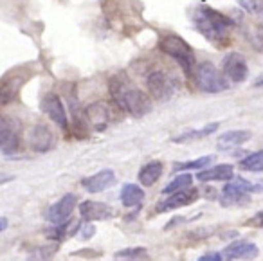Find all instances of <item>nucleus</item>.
I'll list each match as a JSON object with an SVG mask.
<instances>
[{
    "label": "nucleus",
    "instance_id": "423d86ee",
    "mask_svg": "<svg viewBox=\"0 0 263 261\" xmlns=\"http://www.w3.org/2000/svg\"><path fill=\"white\" fill-rule=\"evenodd\" d=\"M20 148V126L15 119H0V152L13 155Z\"/></svg>",
    "mask_w": 263,
    "mask_h": 261
},
{
    "label": "nucleus",
    "instance_id": "f257e3e1",
    "mask_svg": "<svg viewBox=\"0 0 263 261\" xmlns=\"http://www.w3.org/2000/svg\"><path fill=\"white\" fill-rule=\"evenodd\" d=\"M116 105L134 117H143L152 110V99L132 83L124 74H117L108 83Z\"/></svg>",
    "mask_w": 263,
    "mask_h": 261
},
{
    "label": "nucleus",
    "instance_id": "c85d7f7f",
    "mask_svg": "<svg viewBox=\"0 0 263 261\" xmlns=\"http://www.w3.org/2000/svg\"><path fill=\"white\" fill-rule=\"evenodd\" d=\"M94 232H96V229H94V225H85V227H81V238L83 239H87V238H92L94 236Z\"/></svg>",
    "mask_w": 263,
    "mask_h": 261
},
{
    "label": "nucleus",
    "instance_id": "f8f14e48",
    "mask_svg": "<svg viewBox=\"0 0 263 261\" xmlns=\"http://www.w3.org/2000/svg\"><path fill=\"white\" fill-rule=\"evenodd\" d=\"M76 203H78V196L69 193V195H65L63 198H60L58 202L49 207L47 220L52 221V223H63V221H67L70 218Z\"/></svg>",
    "mask_w": 263,
    "mask_h": 261
},
{
    "label": "nucleus",
    "instance_id": "39448f33",
    "mask_svg": "<svg viewBox=\"0 0 263 261\" xmlns=\"http://www.w3.org/2000/svg\"><path fill=\"white\" fill-rule=\"evenodd\" d=\"M146 87L148 92H150V98L157 99V101H166L175 94L177 81L164 70H154V72L148 74Z\"/></svg>",
    "mask_w": 263,
    "mask_h": 261
},
{
    "label": "nucleus",
    "instance_id": "393cba45",
    "mask_svg": "<svg viewBox=\"0 0 263 261\" xmlns=\"http://www.w3.org/2000/svg\"><path fill=\"white\" fill-rule=\"evenodd\" d=\"M213 162V155H205V157H200L197 160H190V162H180V164H175L173 170L175 171H187V170H204L208 167L209 164Z\"/></svg>",
    "mask_w": 263,
    "mask_h": 261
},
{
    "label": "nucleus",
    "instance_id": "b1692460",
    "mask_svg": "<svg viewBox=\"0 0 263 261\" xmlns=\"http://www.w3.org/2000/svg\"><path fill=\"white\" fill-rule=\"evenodd\" d=\"M191 182H193V177H191L190 173H182V175H179V177L173 178V180L170 182V184L166 185L164 189H162V195H170V193H175V191H180V189L190 188Z\"/></svg>",
    "mask_w": 263,
    "mask_h": 261
},
{
    "label": "nucleus",
    "instance_id": "9b49d317",
    "mask_svg": "<svg viewBox=\"0 0 263 261\" xmlns=\"http://www.w3.org/2000/svg\"><path fill=\"white\" fill-rule=\"evenodd\" d=\"M42 110H44V114H47V116L51 117V119L54 121L60 128L67 130V126H69V121H67L65 106H63L60 96L52 94V92H51V94H45L44 99H42Z\"/></svg>",
    "mask_w": 263,
    "mask_h": 261
},
{
    "label": "nucleus",
    "instance_id": "6ab92c4d",
    "mask_svg": "<svg viewBox=\"0 0 263 261\" xmlns=\"http://www.w3.org/2000/svg\"><path fill=\"white\" fill-rule=\"evenodd\" d=\"M161 175H162V162H159V160H152V162L144 164V166L141 167L139 182L143 185H146V188H150V185H154L155 182L161 178Z\"/></svg>",
    "mask_w": 263,
    "mask_h": 261
},
{
    "label": "nucleus",
    "instance_id": "a878e982",
    "mask_svg": "<svg viewBox=\"0 0 263 261\" xmlns=\"http://www.w3.org/2000/svg\"><path fill=\"white\" fill-rule=\"evenodd\" d=\"M233 180V178H231ZM231 184L234 185V188H238L240 191H243V193H259V191H263V182H258V184H252V182H249V180H245V178H241V177H238V178H234Z\"/></svg>",
    "mask_w": 263,
    "mask_h": 261
},
{
    "label": "nucleus",
    "instance_id": "7ed1b4c3",
    "mask_svg": "<svg viewBox=\"0 0 263 261\" xmlns=\"http://www.w3.org/2000/svg\"><path fill=\"white\" fill-rule=\"evenodd\" d=\"M159 49H161L164 54H168L170 58H173L180 67L184 69V72L190 76L193 74L195 69V52L191 49V45L187 42H184L177 34H168V36H162L159 40Z\"/></svg>",
    "mask_w": 263,
    "mask_h": 261
},
{
    "label": "nucleus",
    "instance_id": "4be33fe9",
    "mask_svg": "<svg viewBox=\"0 0 263 261\" xmlns=\"http://www.w3.org/2000/svg\"><path fill=\"white\" fill-rule=\"evenodd\" d=\"M240 167L245 171H252V173L263 171V152H254L245 157V159H241Z\"/></svg>",
    "mask_w": 263,
    "mask_h": 261
},
{
    "label": "nucleus",
    "instance_id": "f03ea898",
    "mask_svg": "<svg viewBox=\"0 0 263 261\" xmlns=\"http://www.w3.org/2000/svg\"><path fill=\"white\" fill-rule=\"evenodd\" d=\"M193 27L209 42H227L229 40V33L233 29L234 22L226 16L223 13L216 11L213 8H205V6H198L193 9Z\"/></svg>",
    "mask_w": 263,
    "mask_h": 261
},
{
    "label": "nucleus",
    "instance_id": "5701e85b",
    "mask_svg": "<svg viewBox=\"0 0 263 261\" xmlns=\"http://www.w3.org/2000/svg\"><path fill=\"white\" fill-rule=\"evenodd\" d=\"M148 250L143 247H134V249H123L114 254V259H126V261H137V259H148Z\"/></svg>",
    "mask_w": 263,
    "mask_h": 261
},
{
    "label": "nucleus",
    "instance_id": "6e6552de",
    "mask_svg": "<svg viewBox=\"0 0 263 261\" xmlns=\"http://www.w3.org/2000/svg\"><path fill=\"white\" fill-rule=\"evenodd\" d=\"M112 117V108L105 101H96L85 108V123H87V126H92L98 132L106 130Z\"/></svg>",
    "mask_w": 263,
    "mask_h": 261
},
{
    "label": "nucleus",
    "instance_id": "bb28decb",
    "mask_svg": "<svg viewBox=\"0 0 263 261\" xmlns=\"http://www.w3.org/2000/svg\"><path fill=\"white\" fill-rule=\"evenodd\" d=\"M60 243V241H58ZM58 243H54V245H47V247H40V249H36L33 254H31V259H49V257H52V254L58 250Z\"/></svg>",
    "mask_w": 263,
    "mask_h": 261
},
{
    "label": "nucleus",
    "instance_id": "2f4dec72",
    "mask_svg": "<svg viewBox=\"0 0 263 261\" xmlns=\"http://www.w3.org/2000/svg\"><path fill=\"white\" fill-rule=\"evenodd\" d=\"M258 42H259V44H261V47H263V27L258 31Z\"/></svg>",
    "mask_w": 263,
    "mask_h": 261
},
{
    "label": "nucleus",
    "instance_id": "9d476101",
    "mask_svg": "<svg viewBox=\"0 0 263 261\" xmlns=\"http://www.w3.org/2000/svg\"><path fill=\"white\" fill-rule=\"evenodd\" d=\"M56 144V137L52 134V130L47 126V124H36V126L31 130L29 135V146L31 150L38 153H45L51 152Z\"/></svg>",
    "mask_w": 263,
    "mask_h": 261
},
{
    "label": "nucleus",
    "instance_id": "2eb2a0df",
    "mask_svg": "<svg viewBox=\"0 0 263 261\" xmlns=\"http://www.w3.org/2000/svg\"><path fill=\"white\" fill-rule=\"evenodd\" d=\"M114 182H116V173L112 170H101L98 173L90 175V177L83 178L81 185L87 189L88 193H101L105 189L112 188Z\"/></svg>",
    "mask_w": 263,
    "mask_h": 261
},
{
    "label": "nucleus",
    "instance_id": "20e7f679",
    "mask_svg": "<svg viewBox=\"0 0 263 261\" xmlns=\"http://www.w3.org/2000/svg\"><path fill=\"white\" fill-rule=\"evenodd\" d=\"M195 85L198 90L205 92V94H220V92L229 88V81L223 76L222 70L216 69L213 63H200L198 67L193 69Z\"/></svg>",
    "mask_w": 263,
    "mask_h": 261
},
{
    "label": "nucleus",
    "instance_id": "7c9ffc66",
    "mask_svg": "<svg viewBox=\"0 0 263 261\" xmlns=\"http://www.w3.org/2000/svg\"><path fill=\"white\" fill-rule=\"evenodd\" d=\"M6 227H8V218H4V216H2V218H0V232L4 231Z\"/></svg>",
    "mask_w": 263,
    "mask_h": 261
},
{
    "label": "nucleus",
    "instance_id": "c756f323",
    "mask_svg": "<svg viewBox=\"0 0 263 261\" xmlns=\"http://www.w3.org/2000/svg\"><path fill=\"white\" fill-rule=\"evenodd\" d=\"M252 221H256V223H258L259 227H263V211H259V213L256 214V218Z\"/></svg>",
    "mask_w": 263,
    "mask_h": 261
},
{
    "label": "nucleus",
    "instance_id": "a211bd4d",
    "mask_svg": "<svg viewBox=\"0 0 263 261\" xmlns=\"http://www.w3.org/2000/svg\"><path fill=\"white\" fill-rule=\"evenodd\" d=\"M22 78L16 76H9L2 81V85H0V105H8V103L15 101L20 87H22Z\"/></svg>",
    "mask_w": 263,
    "mask_h": 261
},
{
    "label": "nucleus",
    "instance_id": "1a4fd4ad",
    "mask_svg": "<svg viewBox=\"0 0 263 261\" xmlns=\"http://www.w3.org/2000/svg\"><path fill=\"white\" fill-rule=\"evenodd\" d=\"M197 200H198V191L190 185V188L180 189V191L170 193L168 198L162 200V202L155 207V211H157V213H166V211L180 209V207L190 206V203L197 202Z\"/></svg>",
    "mask_w": 263,
    "mask_h": 261
},
{
    "label": "nucleus",
    "instance_id": "0eeeda50",
    "mask_svg": "<svg viewBox=\"0 0 263 261\" xmlns=\"http://www.w3.org/2000/svg\"><path fill=\"white\" fill-rule=\"evenodd\" d=\"M222 72L231 83H241L249 76V65L240 52H229L222 60Z\"/></svg>",
    "mask_w": 263,
    "mask_h": 261
},
{
    "label": "nucleus",
    "instance_id": "f3484780",
    "mask_svg": "<svg viewBox=\"0 0 263 261\" xmlns=\"http://www.w3.org/2000/svg\"><path fill=\"white\" fill-rule=\"evenodd\" d=\"M233 166L231 164H218L215 167H204L197 173V178L200 182H227L233 178Z\"/></svg>",
    "mask_w": 263,
    "mask_h": 261
},
{
    "label": "nucleus",
    "instance_id": "aec40b11",
    "mask_svg": "<svg viewBox=\"0 0 263 261\" xmlns=\"http://www.w3.org/2000/svg\"><path fill=\"white\" fill-rule=\"evenodd\" d=\"M144 200V191L137 184H124L121 189V202L124 207H137Z\"/></svg>",
    "mask_w": 263,
    "mask_h": 261
},
{
    "label": "nucleus",
    "instance_id": "412c9836",
    "mask_svg": "<svg viewBox=\"0 0 263 261\" xmlns=\"http://www.w3.org/2000/svg\"><path fill=\"white\" fill-rule=\"evenodd\" d=\"M220 123H211V124H205L204 128H200V130H187L184 132V134H180L179 137H175L172 142H177V144H180V142H191V141H200V139L208 137V135L215 134L216 130H218Z\"/></svg>",
    "mask_w": 263,
    "mask_h": 261
},
{
    "label": "nucleus",
    "instance_id": "473e14b6",
    "mask_svg": "<svg viewBox=\"0 0 263 261\" xmlns=\"http://www.w3.org/2000/svg\"><path fill=\"white\" fill-rule=\"evenodd\" d=\"M254 87H263V76H259V78H258V80H256Z\"/></svg>",
    "mask_w": 263,
    "mask_h": 261
},
{
    "label": "nucleus",
    "instance_id": "dca6fc26",
    "mask_svg": "<svg viewBox=\"0 0 263 261\" xmlns=\"http://www.w3.org/2000/svg\"><path fill=\"white\" fill-rule=\"evenodd\" d=\"M251 137H252V134L249 130H231V132H226V134L218 137L216 148L222 150V152H229V150L238 148V146H241L243 142H247Z\"/></svg>",
    "mask_w": 263,
    "mask_h": 261
},
{
    "label": "nucleus",
    "instance_id": "ddd939ff",
    "mask_svg": "<svg viewBox=\"0 0 263 261\" xmlns=\"http://www.w3.org/2000/svg\"><path fill=\"white\" fill-rule=\"evenodd\" d=\"M258 254L259 250L254 243L238 239V241H233L231 245L226 247V250L222 252V257L223 259H256Z\"/></svg>",
    "mask_w": 263,
    "mask_h": 261
},
{
    "label": "nucleus",
    "instance_id": "4468645a",
    "mask_svg": "<svg viewBox=\"0 0 263 261\" xmlns=\"http://www.w3.org/2000/svg\"><path fill=\"white\" fill-rule=\"evenodd\" d=\"M80 214L83 220L94 221V220H108L114 216V209L108 203L94 202V200H87V202L80 203Z\"/></svg>",
    "mask_w": 263,
    "mask_h": 261
},
{
    "label": "nucleus",
    "instance_id": "cd10ccee",
    "mask_svg": "<svg viewBox=\"0 0 263 261\" xmlns=\"http://www.w3.org/2000/svg\"><path fill=\"white\" fill-rule=\"evenodd\" d=\"M222 254L220 252H208L204 256H200V261H222Z\"/></svg>",
    "mask_w": 263,
    "mask_h": 261
}]
</instances>
